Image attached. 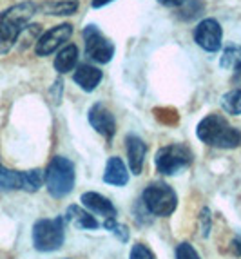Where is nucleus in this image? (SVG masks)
<instances>
[{
    "instance_id": "obj_1",
    "label": "nucleus",
    "mask_w": 241,
    "mask_h": 259,
    "mask_svg": "<svg viewBox=\"0 0 241 259\" xmlns=\"http://www.w3.org/2000/svg\"><path fill=\"white\" fill-rule=\"evenodd\" d=\"M36 9L38 6L27 0V2L11 6L0 13V53L2 55L13 48L18 36L27 27V22L36 13Z\"/></svg>"
},
{
    "instance_id": "obj_2",
    "label": "nucleus",
    "mask_w": 241,
    "mask_h": 259,
    "mask_svg": "<svg viewBox=\"0 0 241 259\" xmlns=\"http://www.w3.org/2000/svg\"><path fill=\"white\" fill-rule=\"evenodd\" d=\"M198 138L207 145L218 149H236L241 145V133L236 127H230L225 116L209 114L198 123Z\"/></svg>"
},
{
    "instance_id": "obj_3",
    "label": "nucleus",
    "mask_w": 241,
    "mask_h": 259,
    "mask_svg": "<svg viewBox=\"0 0 241 259\" xmlns=\"http://www.w3.org/2000/svg\"><path fill=\"white\" fill-rule=\"evenodd\" d=\"M44 182L53 198H64L74 187V165L64 156H55L44 176Z\"/></svg>"
},
{
    "instance_id": "obj_4",
    "label": "nucleus",
    "mask_w": 241,
    "mask_h": 259,
    "mask_svg": "<svg viewBox=\"0 0 241 259\" xmlns=\"http://www.w3.org/2000/svg\"><path fill=\"white\" fill-rule=\"evenodd\" d=\"M65 239V218L38 220L33 227V245L40 252L58 250Z\"/></svg>"
},
{
    "instance_id": "obj_5",
    "label": "nucleus",
    "mask_w": 241,
    "mask_h": 259,
    "mask_svg": "<svg viewBox=\"0 0 241 259\" xmlns=\"http://www.w3.org/2000/svg\"><path fill=\"white\" fill-rule=\"evenodd\" d=\"M142 203L152 216L167 218L171 216L178 205L176 192L164 182H154L143 190Z\"/></svg>"
},
{
    "instance_id": "obj_6",
    "label": "nucleus",
    "mask_w": 241,
    "mask_h": 259,
    "mask_svg": "<svg viewBox=\"0 0 241 259\" xmlns=\"http://www.w3.org/2000/svg\"><path fill=\"white\" fill-rule=\"evenodd\" d=\"M154 161L158 172L172 176V174H176L181 168L189 167L190 161H192V152H190V149L187 145L172 143V145L159 149Z\"/></svg>"
},
{
    "instance_id": "obj_7",
    "label": "nucleus",
    "mask_w": 241,
    "mask_h": 259,
    "mask_svg": "<svg viewBox=\"0 0 241 259\" xmlns=\"http://www.w3.org/2000/svg\"><path fill=\"white\" fill-rule=\"evenodd\" d=\"M84 40H86V53L91 60L98 64H107L112 60L114 46L111 40L103 36V33L96 26H87L84 29Z\"/></svg>"
},
{
    "instance_id": "obj_8",
    "label": "nucleus",
    "mask_w": 241,
    "mask_h": 259,
    "mask_svg": "<svg viewBox=\"0 0 241 259\" xmlns=\"http://www.w3.org/2000/svg\"><path fill=\"white\" fill-rule=\"evenodd\" d=\"M221 36L223 33H221L220 22L214 18H205L194 29V42L209 53H216L221 48Z\"/></svg>"
},
{
    "instance_id": "obj_9",
    "label": "nucleus",
    "mask_w": 241,
    "mask_h": 259,
    "mask_svg": "<svg viewBox=\"0 0 241 259\" xmlns=\"http://www.w3.org/2000/svg\"><path fill=\"white\" fill-rule=\"evenodd\" d=\"M73 35V26L71 24H60V26L53 27V29L46 31L34 46V51L38 56H48L51 53H55L56 49L60 48L62 44L67 42Z\"/></svg>"
},
{
    "instance_id": "obj_10",
    "label": "nucleus",
    "mask_w": 241,
    "mask_h": 259,
    "mask_svg": "<svg viewBox=\"0 0 241 259\" xmlns=\"http://www.w3.org/2000/svg\"><path fill=\"white\" fill-rule=\"evenodd\" d=\"M89 123L96 133L102 134L103 138L111 140L114 136V129H116L114 116L103 104H95L89 109Z\"/></svg>"
},
{
    "instance_id": "obj_11",
    "label": "nucleus",
    "mask_w": 241,
    "mask_h": 259,
    "mask_svg": "<svg viewBox=\"0 0 241 259\" xmlns=\"http://www.w3.org/2000/svg\"><path fill=\"white\" fill-rule=\"evenodd\" d=\"M103 182L109 185L124 187L129 182V172L125 168V163L122 161V158L118 156H111L105 165V172H103Z\"/></svg>"
},
{
    "instance_id": "obj_12",
    "label": "nucleus",
    "mask_w": 241,
    "mask_h": 259,
    "mask_svg": "<svg viewBox=\"0 0 241 259\" xmlns=\"http://www.w3.org/2000/svg\"><path fill=\"white\" fill-rule=\"evenodd\" d=\"M127 158H129V167H131V172L133 174H140L143 168V160H145V154H147V147L145 143L142 140L131 134L127 136Z\"/></svg>"
},
{
    "instance_id": "obj_13",
    "label": "nucleus",
    "mask_w": 241,
    "mask_h": 259,
    "mask_svg": "<svg viewBox=\"0 0 241 259\" xmlns=\"http://www.w3.org/2000/svg\"><path fill=\"white\" fill-rule=\"evenodd\" d=\"M82 203L86 205L91 212L100 214V216H105V220H107V218H116V208H114V205H112L105 196L98 194V192H86V194H82Z\"/></svg>"
},
{
    "instance_id": "obj_14",
    "label": "nucleus",
    "mask_w": 241,
    "mask_h": 259,
    "mask_svg": "<svg viewBox=\"0 0 241 259\" xmlns=\"http://www.w3.org/2000/svg\"><path fill=\"white\" fill-rule=\"evenodd\" d=\"M102 71L95 65H80L73 74V80L76 82V85H80L86 93L95 91L98 83L102 82Z\"/></svg>"
},
{
    "instance_id": "obj_15",
    "label": "nucleus",
    "mask_w": 241,
    "mask_h": 259,
    "mask_svg": "<svg viewBox=\"0 0 241 259\" xmlns=\"http://www.w3.org/2000/svg\"><path fill=\"white\" fill-rule=\"evenodd\" d=\"M65 221L76 227L78 230H96L98 229V221L91 216L87 210H82L78 205H71L67 207V212H65Z\"/></svg>"
},
{
    "instance_id": "obj_16",
    "label": "nucleus",
    "mask_w": 241,
    "mask_h": 259,
    "mask_svg": "<svg viewBox=\"0 0 241 259\" xmlns=\"http://www.w3.org/2000/svg\"><path fill=\"white\" fill-rule=\"evenodd\" d=\"M38 9L46 15H56V17H65L73 15L78 9V0H48L38 6Z\"/></svg>"
},
{
    "instance_id": "obj_17",
    "label": "nucleus",
    "mask_w": 241,
    "mask_h": 259,
    "mask_svg": "<svg viewBox=\"0 0 241 259\" xmlns=\"http://www.w3.org/2000/svg\"><path fill=\"white\" fill-rule=\"evenodd\" d=\"M76 62H78V48L73 46V44H69V46H65L64 49H60V53L56 55L55 69L60 74L69 73V71L74 69Z\"/></svg>"
},
{
    "instance_id": "obj_18",
    "label": "nucleus",
    "mask_w": 241,
    "mask_h": 259,
    "mask_svg": "<svg viewBox=\"0 0 241 259\" xmlns=\"http://www.w3.org/2000/svg\"><path fill=\"white\" fill-rule=\"evenodd\" d=\"M26 190V172L9 170L0 163V190Z\"/></svg>"
},
{
    "instance_id": "obj_19",
    "label": "nucleus",
    "mask_w": 241,
    "mask_h": 259,
    "mask_svg": "<svg viewBox=\"0 0 241 259\" xmlns=\"http://www.w3.org/2000/svg\"><path fill=\"white\" fill-rule=\"evenodd\" d=\"M221 107L227 114L239 116L241 114V89H232L221 98Z\"/></svg>"
},
{
    "instance_id": "obj_20",
    "label": "nucleus",
    "mask_w": 241,
    "mask_h": 259,
    "mask_svg": "<svg viewBox=\"0 0 241 259\" xmlns=\"http://www.w3.org/2000/svg\"><path fill=\"white\" fill-rule=\"evenodd\" d=\"M241 64V46H227L220 58V65L223 69H236Z\"/></svg>"
},
{
    "instance_id": "obj_21",
    "label": "nucleus",
    "mask_w": 241,
    "mask_h": 259,
    "mask_svg": "<svg viewBox=\"0 0 241 259\" xmlns=\"http://www.w3.org/2000/svg\"><path fill=\"white\" fill-rule=\"evenodd\" d=\"M103 229L109 230V232H112L118 239H120V241H124V243L129 239V230H127V227L118 223L116 218H107V220L103 221Z\"/></svg>"
},
{
    "instance_id": "obj_22",
    "label": "nucleus",
    "mask_w": 241,
    "mask_h": 259,
    "mask_svg": "<svg viewBox=\"0 0 241 259\" xmlns=\"http://www.w3.org/2000/svg\"><path fill=\"white\" fill-rule=\"evenodd\" d=\"M44 183V174L42 170L34 168V170H27L26 172V190L27 192H36Z\"/></svg>"
},
{
    "instance_id": "obj_23",
    "label": "nucleus",
    "mask_w": 241,
    "mask_h": 259,
    "mask_svg": "<svg viewBox=\"0 0 241 259\" xmlns=\"http://www.w3.org/2000/svg\"><path fill=\"white\" fill-rule=\"evenodd\" d=\"M176 259H199V255L190 243H180L176 248Z\"/></svg>"
},
{
    "instance_id": "obj_24",
    "label": "nucleus",
    "mask_w": 241,
    "mask_h": 259,
    "mask_svg": "<svg viewBox=\"0 0 241 259\" xmlns=\"http://www.w3.org/2000/svg\"><path fill=\"white\" fill-rule=\"evenodd\" d=\"M131 259H156V257L149 246H145L143 243H136L133 246V250H131Z\"/></svg>"
},
{
    "instance_id": "obj_25",
    "label": "nucleus",
    "mask_w": 241,
    "mask_h": 259,
    "mask_svg": "<svg viewBox=\"0 0 241 259\" xmlns=\"http://www.w3.org/2000/svg\"><path fill=\"white\" fill-rule=\"evenodd\" d=\"M199 220H202V227H203V236H209V230H211V216H209V208H203L202 210V216H199Z\"/></svg>"
},
{
    "instance_id": "obj_26",
    "label": "nucleus",
    "mask_w": 241,
    "mask_h": 259,
    "mask_svg": "<svg viewBox=\"0 0 241 259\" xmlns=\"http://www.w3.org/2000/svg\"><path fill=\"white\" fill-rule=\"evenodd\" d=\"M159 4L165 6V8H181V6H185L189 0H158Z\"/></svg>"
},
{
    "instance_id": "obj_27",
    "label": "nucleus",
    "mask_w": 241,
    "mask_h": 259,
    "mask_svg": "<svg viewBox=\"0 0 241 259\" xmlns=\"http://www.w3.org/2000/svg\"><path fill=\"white\" fill-rule=\"evenodd\" d=\"M232 83L237 85L236 89H241V64L234 69V76H232Z\"/></svg>"
},
{
    "instance_id": "obj_28",
    "label": "nucleus",
    "mask_w": 241,
    "mask_h": 259,
    "mask_svg": "<svg viewBox=\"0 0 241 259\" xmlns=\"http://www.w3.org/2000/svg\"><path fill=\"white\" fill-rule=\"evenodd\" d=\"M232 250L236 252L237 255H241V232L232 239Z\"/></svg>"
},
{
    "instance_id": "obj_29",
    "label": "nucleus",
    "mask_w": 241,
    "mask_h": 259,
    "mask_svg": "<svg viewBox=\"0 0 241 259\" xmlns=\"http://www.w3.org/2000/svg\"><path fill=\"white\" fill-rule=\"evenodd\" d=\"M109 2H112V0H93L91 6H93V8H103V6L109 4Z\"/></svg>"
}]
</instances>
